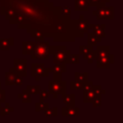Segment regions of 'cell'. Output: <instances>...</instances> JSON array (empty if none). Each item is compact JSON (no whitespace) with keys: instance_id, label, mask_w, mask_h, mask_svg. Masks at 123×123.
Masks as SVG:
<instances>
[{"instance_id":"obj_1","label":"cell","mask_w":123,"mask_h":123,"mask_svg":"<svg viewBox=\"0 0 123 123\" xmlns=\"http://www.w3.org/2000/svg\"><path fill=\"white\" fill-rule=\"evenodd\" d=\"M0 13L18 29L42 33L55 42H74L77 19L62 13V7L49 0H0Z\"/></svg>"},{"instance_id":"obj_2","label":"cell","mask_w":123,"mask_h":123,"mask_svg":"<svg viewBox=\"0 0 123 123\" xmlns=\"http://www.w3.org/2000/svg\"><path fill=\"white\" fill-rule=\"evenodd\" d=\"M48 53L49 55L53 56V62L54 64L58 63H65L71 54L70 50L66 49L64 45H52L48 46Z\"/></svg>"},{"instance_id":"obj_3","label":"cell","mask_w":123,"mask_h":123,"mask_svg":"<svg viewBox=\"0 0 123 123\" xmlns=\"http://www.w3.org/2000/svg\"><path fill=\"white\" fill-rule=\"evenodd\" d=\"M48 46H49L48 41L37 42L35 49L31 55V59L32 60H47L49 58Z\"/></svg>"},{"instance_id":"obj_4","label":"cell","mask_w":123,"mask_h":123,"mask_svg":"<svg viewBox=\"0 0 123 123\" xmlns=\"http://www.w3.org/2000/svg\"><path fill=\"white\" fill-rule=\"evenodd\" d=\"M92 14L96 16L97 19H106V20H113L114 19V8L112 6L107 7L103 6L100 8H96L92 12Z\"/></svg>"},{"instance_id":"obj_5","label":"cell","mask_w":123,"mask_h":123,"mask_svg":"<svg viewBox=\"0 0 123 123\" xmlns=\"http://www.w3.org/2000/svg\"><path fill=\"white\" fill-rule=\"evenodd\" d=\"M50 73V67L45 68L44 63L40 62H32L31 63V75L35 77L36 81H39L40 77H48Z\"/></svg>"},{"instance_id":"obj_6","label":"cell","mask_w":123,"mask_h":123,"mask_svg":"<svg viewBox=\"0 0 123 123\" xmlns=\"http://www.w3.org/2000/svg\"><path fill=\"white\" fill-rule=\"evenodd\" d=\"M65 87H66V82L65 81H49L48 82V89L49 93L53 94L54 98H57L59 94H65Z\"/></svg>"},{"instance_id":"obj_7","label":"cell","mask_w":123,"mask_h":123,"mask_svg":"<svg viewBox=\"0 0 123 123\" xmlns=\"http://www.w3.org/2000/svg\"><path fill=\"white\" fill-rule=\"evenodd\" d=\"M104 93H105V90L102 89L100 86L92 85L88 88L84 89V102H92L95 97Z\"/></svg>"},{"instance_id":"obj_8","label":"cell","mask_w":123,"mask_h":123,"mask_svg":"<svg viewBox=\"0 0 123 123\" xmlns=\"http://www.w3.org/2000/svg\"><path fill=\"white\" fill-rule=\"evenodd\" d=\"M12 70L20 77L27 75V60L26 59H14Z\"/></svg>"},{"instance_id":"obj_9","label":"cell","mask_w":123,"mask_h":123,"mask_svg":"<svg viewBox=\"0 0 123 123\" xmlns=\"http://www.w3.org/2000/svg\"><path fill=\"white\" fill-rule=\"evenodd\" d=\"M88 20L84 17V15H80L77 19L76 23V29H77V37H84L85 33H87L89 31L88 29Z\"/></svg>"},{"instance_id":"obj_10","label":"cell","mask_w":123,"mask_h":123,"mask_svg":"<svg viewBox=\"0 0 123 123\" xmlns=\"http://www.w3.org/2000/svg\"><path fill=\"white\" fill-rule=\"evenodd\" d=\"M95 61H96L97 68H109L111 66V64H112L114 62V56L110 54L108 57L97 59Z\"/></svg>"},{"instance_id":"obj_11","label":"cell","mask_w":123,"mask_h":123,"mask_svg":"<svg viewBox=\"0 0 123 123\" xmlns=\"http://www.w3.org/2000/svg\"><path fill=\"white\" fill-rule=\"evenodd\" d=\"M105 28H106L105 24H88V29H91V32L100 37H106Z\"/></svg>"},{"instance_id":"obj_12","label":"cell","mask_w":123,"mask_h":123,"mask_svg":"<svg viewBox=\"0 0 123 123\" xmlns=\"http://www.w3.org/2000/svg\"><path fill=\"white\" fill-rule=\"evenodd\" d=\"M95 52H96V60H97L108 57L111 54V48L109 45H102V46L98 45L95 49Z\"/></svg>"},{"instance_id":"obj_13","label":"cell","mask_w":123,"mask_h":123,"mask_svg":"<svg viewBox=\"0 0 123 123\" xmlns=\"http://www.w3.org/2000/svg\"><path fill=\"white\" fill-rule=\"evenodd\" d=\"M37 41H23L22 42V54L23 55H32Z\"/></svg>"},{"instance_id":"obj_14","label":"cell","mask_w":123,"mask_h":123,"mask_svg":"<svg viewBox=\"0 0 123 123\" xmlns=\"http://www.w3.org/2000/svg\"><path fill=\"white\" fill-rule=\"evenodd\" d=\"M102 37L96 36L92 32H87V46L91 47L92 46H97L99 42H101Z\"/></svg>"},{"instance_id":"obj_15","label":"cell","mask_w":123,"mask_h":123,"mask_svg":"<svg viewBox=\"0 0 123 123\" xmlns=\"http://www.w3.org/2000/svg\"><path fill=\"white\" fill-rule=\"evenodd\" d=\"M17 74L12 70V68L11 67L9 69L8 72L5 73V84L7 86H12L14 83V80L17 78Z\"/></svg>"},{"instance_id":"obj_16","label":"cell","mask_w":123,"mask_h":123,"mask_svg":"<svg viewBox=\"0 0 123 123\" xmlns=\"http://www.w3.org/2000/svg\"><path fill=\"white\" fill-rule=\"evenodd\" d=\"M14 44V38L12 37L8 38H3L0 40V50L2 51H8L12 46Z\"/></svg>"},{"instance_id":"obj_17","label":"cell","mask_w":123,"mask_h":123,"mask_svg":"<svg viewBox=\"0 0 123 123\" xmlns=\"http://www.w3.org/2000/svg\"><path fill=\"white\" fill-rule=\"evenodd\" d=\"M74 10L75 11H88L87 0H74Z\"/></svg>"},{"instance_id":"obj_18","label":"cell","mask_w":123,"mask_h":123,"mask_svg":"<svg viewBox=\"0 0 123 123\" xmlns=\"http://www.w3.org/2000/svg\"><path fill=\"white\" fill-rule=\"evenodd\" d=\"M74 79H75L74 81H77V82L86 84L88 81V73L87 72H84V73L75 72L74 73Z\"/></svg>"},{"instance_id":"obj_19","label":"cell","mask_w":123,"mask_h":123,"mask_svg":"<svg viewBox=\"0 0 123 123\" xmlns=\"http://www.w3.org/2000/svg\"><path fill=\"white\" fill-rule=\"evenodd\" d=\"M66 71V64L65 63H58L54 64L53 67H50V72H58V73H64Z\"/></svg>"},{"instance_id":"obj_20","label":"cell","mask_w":123,"mask_h":123,"mask_svg":"<svg viewBox=\"0 0 123 123\" xmlns=\"http://www.w3.org/2000/svg\"><path fill=\"white\" fill-rule=\"evenodd\" d=\"M64 115H77L79 113V109L74 107H65L62 109Z\"/></svg>"},{"instance_id":"obj_21","label":"cell","mask_w":123,"mask_h":123,"mask_svg":"<svg viewBox=\"0 0 123 123\" xmlns=\"http://www.w3.org/2000/svg\"><path fill=\"white\" fill-rule=\"evenodd\" d=\"M85 60L87 61L88 63H92L93 61L96 60V52H95V49H91L87 54H86L85 56H83Z\"/></svg>"},{"instance_id":"obj_22","label":"cell","mask_w":123,"mask_h":123,"mask_svg":"<svg viewBox=\"0 0 123 123\" xmlns=\"http://www.w3.org/2000/svg\"><path fill=\"white\" fill-rule=\"evenodd\" d=\"M31 37H33L35 38V41L37 42H41V41H44V38H45V36L40 33V32H37V31H32L31 33Z\"/></svg>"},{"instance_id":"obj_23","label":"cell","mask_w":123,"mask_h":123,"mask_svg":"<svg viewBox=\"0 0 123 123\" xmlns=\"http://www.w3.org/2000/svg\"><path fill=\"white\" fill-rule=\"evenodd\" d=\"M63 97V102L67 105V107H73L74 101H75V95L74 94H69V95H62Z\"/></svg>"},{"instance_id":"obj_24","label":"cell","mask_w":123,"mask_h":123,"mask_svg":"<svg viewBox=\"0 0 123 123\" xmlns=\"http://www.w3.org/2000/svg\"><path fill=\"white\" fill-rule=\"evenodd\" d=\"M80 62V55L79 54H70L68 60H67V63L69 64H77Z\"/></svg>"},{"instance_id":"obj_25","label":"cell","mask_w":123,"mask_h":123,"mask_svg":"<svg viewBox=\"0 0 123 123\" xmlns=\"http://www.w3.org/2000/svg\"><path fill=\"white\" fill-rule=\"evenodd\" d=\"M87 6L89 7H95L100 8L103 6H106V3H104L102 0H87Z\"/></svg>"},{"instance_id":"obj_26","label":"cell","mask_w":123,"mask_h":123,"mask_svg":"<svg viewBox=\"0 0 123 123\" xmlns=\"http://www.w3.org/2000/svg\"><path fill=\"white\" fill-rule=\"evenodd\" d=\"M85 85L86 84H84V83H80L77 81H71L70 82V88L71 89H84Z\"/></svg>"},{"instance_id":"obj_27","label":"cell","mask_w":123,"mask_h":123,"mask_svg":"<svg viewBox=\"0 0 123 123\" xmlns=\"http://www.w3.org/2000/svg\"><path fill=\"white\" fill-rule=\"evenodd\" d=\"M18 98H21V99H22V101H23V102H25V103H29V102H31L30 93H29L26 89H24V90L22 91V93H21V94H18Z\"/></svg>"},{"instance_id":"obj_28","label":"cell","mask_w":123,"mask_h":123,"mask_svg":"<svg viewBox=\"0 0 123 123\" xmlns=\"http://www.w3.org/2000/svg\"><path fill=\"white\" fill-rule=\"evenodd\" d=\"M26 90L29 92V93H33V94H37L39 91H40V86H27L26 87Z\"/></svg>"},{"instance_id":"obj_29","label":"cell","mask_w":123,"mask_h":123,"mask_svg":"<svg viewBox=\"0 0 123 123\" xmlns=\"http://www.w3.org/2000/svg\"><path fill=\"white\" fill-rule=\"evenodd\" d=\"M91 49H92V48L89 47V46H87V45H81V46H79V55L85 56V55L87 54Z\"/></svg>"},{"instance_id":"obj_30","label":"cell","mask_w":123,"mask_h":123,"mask_svg":"<svg viewBox=\"0 0 123 123\" xmlns=\"http://www.w3.org/2000/svg\"><path fill=\"white\" fill-rule=\"evenodd\" d=\"M48 107V103L44 102V101H40L39 103H37L36 104V108H37V111H39V110H46Z\"/></svg>"},{"instance_id":"obj_31","label":"cell","mask_w":123,"mask_h":123,"mask_svg":"<svg viewBox=\"0 0 123 123\" xmlns=\"http://www.w3.org/2000/svg\"><path fill=\"white\" fill-rule=\"evenodd\" d=\"M62 13L65 16H70L71 15V8L70 7H63L62 8Z\"/></svg>"},{"instance_id":"obj_32","label":"cell","mask_w":123,"mask_h":123,"mask_svg":"<svg viewBox=\"0 0 123 123\" xmlns=\"http://www.w3.org/2000/svg\"><path fill=\"white\" fill-rule=\"evenodd\" d=\"M39 93H40V101H44V100H46V99L48 98V96H49V92L46 91V90L39 91Z\"/></svg>"},{"instance_id":"obj_33","label":"cell","mask_w":123,"mask_h":123,"mask_svg":"<svg viewBox=\"0 0 123 123\" xmlns=\"http://www.w3.org/2000/svg\"><path fill=\"white\" fill-rule=\"evenodd\" d=\"M22 83H23V79H22V77L17 76V78L14 80L13 85H15V86H21V85H22Z\"/></svg>"},{"instance_id":"obj_34","label":"cell","mask_w":123,"mask_h":123,"mask_svg":"<svg viewBox=\"0 0 123 123\" xmlns=\"http://www.w3.org/2000/svg\"><path fill=\"white\" fill-rule=\"evenodd\" d=\"M57 113V109H51V110H48V111H45V114L47 115H53V114H56Z\"/></svg>"},{"instance_id":"obj_35","label":"cell","mask_w":123,"mask_h":123,"mask_svg":"<svg viewBox=\"0 0 123 123\" xmlns=\"http://www.w3.org/2000/svg\"><path fill=\"white\" fill-rule=\"evenodd\" d=\"M5 102V90L0 88V104Z\"/></svg>"},{"instance_id":"obj_36","label":"cell","mask_w":123,"mask_h":123,"mask_svg":"<svg viewBox=\"0 0 123 123\" xmlns=\"http://www.w3.org/2000/svg\"><path fill=\"white\" fill-rule=\"evenodd\" d=\"M102 1H103L104 3H109V2L111 1V0H102Z\"/></svg>"},{"instance_id":"obj_37","label":"cell","mask_w":123,"mask_h":123,"mask_svg":"<svg viewBox=\"0 0 123 123\" xmlns=\"http://www.w3.org/2000/svg\"><path fill=\"white\" fill-rule=\"evenodd\" d=\"M0 9H1V5H0Z\"/></svg>"}]
</instances>
